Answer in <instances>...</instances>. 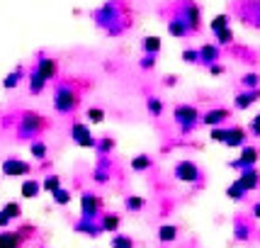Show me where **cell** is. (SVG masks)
Instances as JSON below:
<instances>
[{
	"mask_svg": "<svg viewBox=\"0 0 260 248\" xmlns=\"http://www.w3.org/2000/svg\"><path fill=\"white\" fill-rule=\"evenodd\" d=\"M78 102H80V95L71 83H61L56 88V92H54V107H56V112H61V114L73 112Z\"/></svg>",
	"mask_w": 260,
	"mask_h": 248,
	"instance_id": "1",
	"label": "cell"
},
{
	"mask_svg": "<svg viewBox=\"0 0 260 248\" xmlns=\"http://www.w3.org/2000/svg\"><path fill=\"white\" fill-rule=\"evenodd\" d=\"M173 119L180 127L182 134H190L194 127L202 122V114H200V110H197L194 105H178V107L173 110Z\"/></svg>",
	"mask_w": 260,
	"mask_h": 248,
	"instance_id": "2",
	"label": "cell"
},
{
	"mask_svg": "<svg viewBox=\"0 0 260 248\" xmlns=\"http://www.w3.org/2000/svg\"><path fill=\"white\" fill-rule=\"evenodd\" d=\"M175 12H178L182 20L187 22L190 32H197V29L202 27V10H200V5H197V3H192V0H182Z\"/></svg>",
	"mask_w": 260,
	"mask_h": 248,
	"instance_id": "3",
	"label": "cell"
},
{
	"mask_svg": "<svg viewBox=\"0 0 260 248\" xmlns=\"http://www.w3.org/2000/svg\"><path fill=\"white\" fill-rule=\"evenodd\" d=\"M173 175H175V180L187 182V185H197L202 180V170H200V166L194 161H180L175 166V170H173Z\"/></svg>",
	"mask_w": 260,
	"mask_h": 248,
	"instance_id": "4",
	"label": "cell"
},
{
	"mask_svg": "<svg viewBox=\"0 0 260 248\" xmlns=\"http://www.w3.org/2000/svg\"><path fill=\"white\" fill-rule=\"evenodd\" d=\"M44 127H46V122L39 112H22L20 124H17V134L20 136H34L37 132H42Z\"/></svg>",
	"mask_w": 260,
	"mask_h": 248,
	"instance_id": "5",
	"label": "cell"
},
{
	"mask_svg": "<svg viewBox=\"0 0 260 248\" xmlns=\"http://www.w3.org/2000/svg\"><path fill=\"white\" fill-rule=\"evenodd\" d=\"M258 158H260V151H258V148H255V146H248V144H246V146L241 148V156H238L236 161H231L229 166H231V168H236L238 173H241V170H246V168H255Z\"/></svg>",
	"mask_w": 260,
	"mask_h": 248,
	"instance_id": "6",
	"label": "cell"
},
{
	"mask_svg": "<svg viewBox=\"0 0 260 248\" xmlns=\"http://www.w3.org/2000/svg\"><path fill=\"white\" fill-rule=\"evenodd\" d=\"M100 207H102V202L95 192H83V195H80V216H85V219H98Z\"/></svg>",
	"mask_w": 260,
	"mask_h": 248,
	"instance_id": "7",
	"label": "cell"
},
{
	"mask_svg": "<svg viewBox=\"0 0 260 248\" xmlns=\"http://www.w3.org/2000/svg\"><path fill=\"white\" fill-rule=\"evenodd\" d=\"M71 136H73V141H76L78 146H83V148H95L98 146V141L92 139L88 124H83V122H76L73 127H71Z\"/></svg>",
	"mask_w": 260,
	"mask_h": 248,
	"instance_id": "8",
	"label": "cell"
},
{
	"mask_svg": "<svg viewBox=\"0 0 260 248\" xmlns=\"http://www.w3.org/2000/svg\"><path fill=\"white\" fill-rule=\"evenodd\" d=\"M229 117H231V110L226 107H212V110H207L202 114V124L204 127H209V129H214V127H224Z\"/></svg>",
	"mask_w": 260,
	"mask_h": 248,
	"instance_id": "9",
	"label": "cell"
},
{
	"mask_svg": "<svg viewBox=\"0 0 260 248\" xmlns=\"http://www.w3.org/2000/svg\"><path fill=\"white\" fill-rule=\"evenodd\" d=\"M32 166L27 161H20V158H8L3 161V175L8 178H20V175H29Z\"/></svg>",
	"mask_w": 260,
	"mask_h": 248,
	"instance_id": "10",
	"label": "cell"
},
{
	"mask_svg": "<svg viewBox=\"0 0 260 248\" xmlns=\"http://www.w3.org/2000/svg\"><path fill=\"white\" fill-rule=\"evenodd\" d=\"M246 141H248V132H246L243 127H229L224 146H229V148H243V146H246Z\"/></svg>",
	"mask_w": 260,
	"mask_h": 248,
	"instance_id": "11",
	"label": "cell"
},
{
	"mask_svg": "<svg viewBox=\"0 0 260 248\" xmlns=\"http://www.w3.org/2000/svg\"><path fill=\"white\" fill-rule=\"evenodd\" d=\"M73 229H76V234H85V236H90V238H98L102 234L100 222H95V219H85V216H80V222H76Z\"/></svg>",
	"mask_w": 260,
	"mask_h": 248,
	"instance_id": "12",
	"label": "cell"
},
{
	"mask_svg": "<svg viewBox=\"0 0 260 248\" xmlns=\"http://www.w3.org/2000/svg\"><path fill=\"white\" fill-rule=\"evenodd\" d=\"M236 180L241 182V188L246 192H253L260 188V173L255 168H246V170H241V175H238Z\"/></svg>",
	"mask_w": 260,
	"mask_h": 248,
	"instance_id": "13",
	"label": "cell"
},
{
	"mask_svg": "<svg viewBox=\"0 0 260 248\" xmlns=\"http://www.w3.org/2000/svg\"><path fill=\"white\" fill-rule=\"evenodd\" d=\"M258 100H260V88H255V90H241L234 98V107L236 110H248L250 105H255Z\"/></svg>",
	"mask_w": 260,
	"mask_h": 248,
	"instance_id": "14",
	"label": "cell"
},
{
	"mask_svg": "<svg viewBox=\"0 0 260 248\" xmlns=\"http://www.w3.org/2000/svg\"><path fill=\"white\" fill-rule=\"evenodd\" d=\"M34 71L49 83L51 78H56V61H54L51 56H42L39 61H37V68H34Z\"/></svg>",
	"mask_w": 260,
	"mask_h": 248,
	"instance_id": "15",
	"label": "cell"
},
{
	"mask_svg": "<svg viewBox=\"0 0 260 248\" xmlns=\"http://www.w3.org/2000/svg\"><path fill=\"white\" fill-rule=\"evenodd\" d=\"M219 56H221L219 44H204V46H200V64H204L207 68L212 66V64H216V61H219Z\"/></svg>",
	"mask_w": 260,
	"mask_h": 248,
	"instance_id": "16",
	"label": "cell"
},
{
	"mask_svg": "<svg viewBox=\"0 0 260 248\" xmlns=\"http://www.w3.org/2000/svg\"><path fill=\"white\" fill-rule=\"evenodd\" d=\"M168 32L173 34V37H178V39L187 37V34H192V32H190V27H187V22L182 20L178 12H175V15H173V17L168 20Z\"/></svg>",
	"mask_w": 260,
	"mask_h": 248,
	"instance_id": "17",
	"label": "cell"
},
{
	"mask_svg": "<svg viewBox=\"0 0 260 248\" xmlns=\"http://www.w3.org/2000/svg\"><path fill=\"white\" fill-rule=\"evenodd\" d=\"M22 246V236L17 231H3L0 234V248H20Z\"/></svg>",
	"mask_w": 260,
	"mask_h": 248,
	"instance_id": "18",
	"label": "cell"
},
{
	"mask_svg": "<svg viewBox=\"0 0 260 248\" xmlns=\"http://www.w3.org/2000/svg\"><path fill=\"white\" fill-rule=\"evenodd\" d=\"M100 224H102V231L117 234V231H119V224H122V219H119V214H105L100 219Z\"/></svg>",
	"mask_w": 260,
	"mask_h": 248,
	"instance_id": "19",
	"label": "cell"
},
{
	"mask_svg": "<svg viewBox=\"0 0 260 248\" xmlns=\"http://www.w3.org/2000/svg\"><path fill=\"white\" fill-rule=\"evenodd\" d=\"M175 238H178V226L163 224L158 229V241H160V243H173Z\"/></svg>",
	"mask_w": 260,
	"mask_h": 248,
	"instance_id": "20",
	"label": "cell"
},
{
	"mask_svg": "<svg viewBox=\"0 0 260 248\" xmlns=\"http://www.w3.org/2000/svg\"><path fill=\"white\" fill-rule=\"evenodd\" d=\"M241 85H243V90H255V88H260V76L255 71H248L241 76Z\"/></svg>",
	"mask_w": 260,
	"mask_h": 248,
	"instance_id": "21",
	"label": "cell"
},
{
	"mask_svg": "<svg viewBox=\"0 0 260 248\" xmlns=\"http://www.w3.org/2000/svg\"><path fill=\"white\" fill-rule=\"evenodd\" d=\"M39 190H42V185L37 180H24L22 182V197L24 200H34V197H39Z\"/></svg>",
	"mask_w": 260,
	"mask_h": 248,
	"instance_id": "22",
	"label": "cell"
},
{
	"mask_svg": "<svg viewBox=\"0 0 260 248\" xmlns=\"http://www.w3.org/2000/svg\"><path fill=\"white\" fill-rule=\"evenodd\" d=\"M246 195H248V192L241 188V182H238V180L231 182V185L226 188V197H229V200H234V202H241V200H243Z\"/></svg>",
	"mask_w": 260,
	"mask_h": 248,
	"instance_id": "23",
	"label": "cell"
},
{
	"mask_svg": "<svg viewBox=\"0 0 260 248\" xmlns=\"http://www.w3.org/2000/svg\"><path fill=\"white\" fill-rule=\"evenodd\" d=\"M44 85H46V80L37 73V71H32L29 73V92H34V95H39V92L44 90Z\"/></svg>",
	"mask_w": 260,
	"mask_h": 248,
	"instance_id": "24",
	"label": "cell"
},
{
	"mask_svg": "<svg viewBox=\"0 0 260 248\" xmlns=\"http://www.w3.org/2000/svg\"><path fill=\"white\" fill-rule=\"evenodd\" d=\"M141 46H144V51H146L148 56H156V54L160 51V39L158 37H146Z\"/></svg>",
	"mask_w": 260,
	"mask_h": 248,
	"instance_id": "25",
	"label": "cell"
},
{
	"mask_svg": "<svg viewBox=\"0 0 260 248\" xmlns=\"http://www.w3.org/2000/svg\"><path fill=\"white\" fill-rule=\"evenodd\" d=\"M124 204H126V209L129 212H141L144 209V204H146V200L144 197H139V195H129L124 200Z\"/></svg>",
	"mask_w": 260,
	"mask_h": 248,
	"instance_id": "26",
	"label": "cell"
},
{
	"mask_svg": "<svg viewBox=\"0 0 260 248\" xmlns=\"http://www.w3.org/2000/svg\"><path fill=\"white\" fill-rule=\"evenodd\" d=\"M234 238H236V241H248L250 226L246 224V222H236V226H234Z\"/></svg>",
	"mask_w": 260,
	"mask_h": 248,
	"instance_id": "27",
	"label": "cell"
},
{
	"mask_svg": "<svg viewBox=\"0 0 260 248\" xmlns=\"http://www.w3.org/2000/svg\"><path fill=\"white\" fill-rule=\"evenodd\" d=\"M229 20H231L229 15H216L214 20L209 22V29H212L214 34H219L221 29H226V27H229Z\"/></svg>",
	"mask_w": 260,
	"mask_h": 248,
	"instance_id": "28",
	"label": "cell"
},
{
	"mask_svg": "<svg viewBox=\"0 0 260 248\" xmlns=\"http://www.w3.org/2000/svg\"><path fill=\"white\" fill-rule=\"evenodd\" d=\"M112 248H134V241L126 234H114L112 236Z\"/></svg>",
	"mask_w": 260,
	"mask_h": 248,
	"instance_id": "29",
	"label": "cell"
},
{
	"mask_svg": "<svg viewBox=\"0 0 260 248\" xmlns=\"http://www.w3.org/2000/svg\"><path fill=\"white\" fill-rule=\"evenodd\" d=\"M42 188H44L49 195H54V192L61 188V180H58V175H46L44 182H42Z\"/></svg>",
	"mask_w": 260,
	"mask_h": 248,
	"instance_id": "30",
	"label": "cell"
},
{
	"mask_svg": "<svg viewBox=\"0 0 260 248\" xmlns=\"http://www.w3.org/2000/svg\"><path fill=\"white\" fill-rule=\"evenodd\" d=\"M148 168H151V158L148 156H134V161H132V170L141 173V170H148Z\"/></svg>",
	"mask_w": 260,
	"mask_h": 248,
	"instance_id": "31",
	"label": "cell"
},
{
	"mask_svg": "<svg viewBox=\"0 0 260 248\" xmlns=\"http://www.w3.org/2000/svg\"><path fill=\"white\" fill-rule=\"evenodd\" d=\"M226 132H229V127H214V129L209 132V139L216 141V144H224V141H226Z\"/></svg>",
	"mask_w": 260,
	"mask_h": 248,
	"instance_id": "32",
	"label": "cell"
},
{
	"mask_svg": "<svg viewBox=\"0 0 260 248\" xmlns=\"http://www.w3.org/2000/svg\"><path fill=\"white\" fill-rule=\"evenodd\" d=\"M3 212L10 216V219H20V216H22V207H20L17 202H8L5 207H3Z\"/></svg>",
	"mask_w": 260,
	"mask_h": 248,
	"instance_id": "33",
	"label": "cell"
},
{
	"mask_svg": "<svg viewBox=\"0 0 260 248\" xmlns=\"http://www.w3.org/2000/svg\"><path fill=\"white\" fill-rule=\"evenodd\" d=\"M234 42V32H231V27H226V29H221V32L216 34V44L219 46H229Z\"/></svg>",
	"mask_w": 260,
	"mask_h": 248,
	"instance_id": "34",
	"label": "cell"
},
{
	"mask_svg": "<svg viewBox=\"0 0 260 248\" xmlns=\"http://www.w3.org/2000/svg\"><path fill=\"white\" fill-rule=\"evenodd\" d=\"M22 68H17V71H12L10 76H8V78L3 80V88H15V85H17V83H20V78H22Z\"/></svg>",
	"mask_w": 260,
	"mask_h": 248,
	"instance_id": "35",
	"label": "cell"
},
{
	"mask_svg": "<svg viewBox=\"0 0 260 248\" xmlns=\"http://www.w3.org/2000/svg\"><path fill=\"white\" fill-rule=\"evenodd\" d=\"M146 107H148V112L153 114V117H160V114H163V102H160L158 98H148Z\"/></svg>",
	"mask_w": 260,
	"mask_h": 248,
	"instance_id": "36",
	"label": "cell"
},
{
	"mask_svg": "<svg viewBox=\"0 0 260 248\" xmlns=\"http://www.w3.org/2000/svg\"><path fill=\"white\" fill-rule=\"evenodd\" d=\"M29 151H32V156L37 161H44L46 158V144H42V141H34L32 146H29Z\"/></svg>",
	"mask_w": 260,
	"mask_h": 248,
	"instance_id": "37",
	"label": "cell"
},
{
	"mask_svg": "<svg viewBox=\"0 0 260 248\" xmlns=\"http://www.w3.org/2000/svg\"><path fill=\"white\" fill-rule=\"evenodd\" d=\"M54 202L61 204V207H63V204H68V202H71V192L63 190V188H58V190L54 192Z\"/></svg>",
	"mask_w": 260,
	"mask_h": 248,
	"instance_id": "38",
	"label": "cell"
},
{
	"mask_svg": "<svg viewBox=\"0 0 260 248\" xmlns=\"http://www.w3.org/2000/svg\"><path fill=\"white\" fill-rule=\"evenodd\" d=\"M182 61H187V64H200V49H185V51H182Z\"/></svg>",
	"mask_w": 260,
	"mask_h": 248,
	"instance_id": "39",
	"label": "cell"
},
{
	"mask_svg": "<svg viewBox=\"0 0 260 248\" xmlns=\"http://www.w3.org/2000/svg\"><path fill=\"white\" fill-rule=\"evenodd\" d=\"M102 119H105V112H102L100 107H90V110H88V122L100 124Z\"/></svg>",
	"mask_w": 260,
	"mask_h": 248,
	"instance_id": "40",
	"label": "cell"
},
{
	"mask_svg": "<svg viewBox=\"0 0 260 248\" xmlns=\"http://www.w3.org/2000/svg\"><path fill=\"white\" fill-rule=\"evenodd\" d=\"M248 132L253 136H258L260 139V112L255 114V117H253V119H250V124H248Z\"/></svg>",
	"mask_w": 260,
	"mask_h": 248,
	"instance_id": "41",
	"label": "cell"
},
{
	"mask_svg": "<svg viewBox=\"0 0 260 248\" xmlns=\"http://www.w3.org/2000/svg\"><path fill=\"white\" fill-rule=\"evenodd\" d=\"M209 73H212V76H221V73H224V66L216 61V64H212V66H209Z\"/></svg>",
	"mask_w": 260,
	"mask_h": 248,
	"instance_id": "42",
	"label": "cell"
},
{
	"mask_svg": "<svg viewBox=\"0 0 260 248\" xmlns=\"http://www.w3.org/2000/svg\"><path fill=\"white\" fill-rule=\"evenodd\" d=\"M10 216L5 214V212H3V209H0V229H8V226H10Z\"/></svg>",
	"mask_w": 260,
	"mask_h": 248,
	"instance_id": "43",
	"label": "cell"
},
{
	"mask_svg": "<svg viewBox=\"0 0 260 248\" xmlns=\"http://www.w3.org/2000/svg\"><path fill=\"white\" fill-rule=\"evenodd\" d=\"M112 146H114L112 139H105V141H100V151H110Z\"/></svg>",
	"mask_w": 260,
	"mask_h": 248,
	"instance_id": "44",
	"label": "cell"
},
{
	"mask_svg": "<svg viewBox=\"0 0 260 248\" xmlns=\"http://www.w3.org/2000/svg\"><path fill=\"white\" fill-rule=\"evenodd\" d=\"M153 64H156V58H153V56H146L144 61H141V66H144V68H153Z\"/></svg>",
	"mask_w": 260,
	"mask_h": 248,
	"instance_id": "45",
	"label": "cell"
},
{
	"mask_svg": "<svg viewBox=\"0 0 260 248\" xmlns=\"http://www.w3.org/2000/svg\"><path fill=\"white\" fill-rule=\"evenodd\" d=\"M250 214L255 216V219H260V202H255V204H253V209H250Z\"/></svg>",
	"mask_w": 260,
	"mask_h": 248,
	"instance_id": "46",
	"label": "cell"
}]
</instances>
